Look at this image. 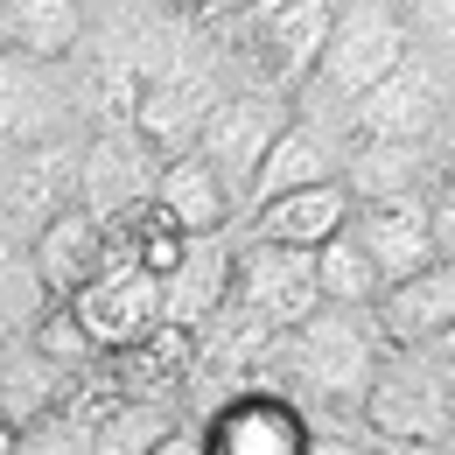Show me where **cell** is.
I'll use <instances>...</instances> for the list:
<instances>
[{"label":"cell","instance_id":"1","mask_svg":"<svg viewBox=\"0 0 455 455\" xmlns=\"http://www.w3.org/2000/svg\"><path fill=\"white\" fill-rule=\"evenodd\" d=\"M225 43L238 84H267V92H308L330 28H337V0H252L238 14H204Z\"/></svg>","mask_w":455,"mask_h":455},{"label":"cell","instance_id":"2","mask_svg":"<svg viewBox=\"0 0 455 455\" xmlns=\"http://www.w3.org/2000/svg\"><path fill=\"white\" fill-rule=\"evenodd\" d=\"M413 57V21H406V0H337V28H330V50L315 84L301 92L308 113H343L357 92H371L393 63Z\"/></svg>","mask_w":455,"mask_h":455},{"label":"cell","instance_id":"3","mask_svg":"<svg viewBox=\"0 0 455 455\" xmlns=\"http://www.w3.org/2000/svg\"><path fill=\"white\" fill-rule=\"evenodd\" d=\"M379 449H449L455 435V379L435 364L427 343H393L386 371L364 399Z\"/></svg>","mask_w":455,"mask_h":455},{"label":"cell","instance_id":"4","mask_svg":"<svg viewBox=\"0 0 455 455\" xmlns=\"http://www.w3.org/2000/svg\"><path fill=\"white\" fill-rule=\"evenodd\" d=\"M84 133H57V140H21L0 148V238H43L50 218H63L84 196Z\"/></svg>","mask_w":455,"mask_h":455},{"label":"cell","instance_id":"5","mask_svg":"<svg viewBox=\"0 0 455 455\" xmlns=\"http://www.w3.org/2000/svg\"><path fill=\"white\" fill-rule=\"evenodd\" d=\"M455 113V70L435 63L427 50H413L406 63H393L371 92H357L343 113H330L350 140H442V126Z\"/></svg>","mask_w":455,"mask_h":455},{"label":"cell","instance_id":"6","mask_svg":"<svg viewBox=\"0 0 455 455\" xmlns=\"http://www.w3.org/2000/svg\"><path fill=\"white\" fill-rule=\"evenodd\" d=\"M231 84H238V70H231L218 28H211V43H204V50H189V57L169 63L162 77H148V99H140V113H133V119L162 140V155H182V148H196V140H204V126H211L218 106H225Z\"/></svg>","mask_w":455,"mask_h":455},{"label":"cell","instance_id":"7","mask_svg":"<svg viewBox=\"0 0 455 455\" xmlns=\"http://www.w3.org/2000/svg\"><path fill=\"white\" fill-rule=\"evenodd\" d=\"M162 169H169V155L140 119H106V126L84 133V196L77 204H92L106 225H119L126 211L155 204Z\"/></svg>","mask_w":455,"mask_h":455},{"label":"cell","instance_id":"8","mask_svg":"<svg viewBox=\"0 0 455 455\" xmlns=\"http://www.w3.org/2000/svg\"><path fill=\"white\" fill-rule=\"evenodd\" d=\"M70 308L84 315V330L92 343L113 357V350H133V343H148L162 323H169V294H162V274L155 267H140V259H126L113 252L92 281L70 294Z\"/></svg>","mask_w":455,"mask_h":455},{"label":"cell","instance_id":"9","mask_svg":"<svg viewBox=\"0 0 455 455\" xmlns=\"http://www.w3.org/2000/svg\"><path fill=\"white\" fill-rule=\"evenodd\" d=\"M294 113H301V99H294V92H267V84H231L225 106L211 113V126H204L196 148L231 175L238 204L252 196V175H259V162L274 155V140L294 126Z\"/></svg>","mask_w":455,"mask_h":455},{"label":"cell","instance_id":"10","mask_svg":"<svg viewBox=\"0 0 455 455\" xmlns=\"http://www.w3.org/2000/svg\"><path fill=\"white\" fill-rule=\"evenodd\" d=\"M92 126L77 99V63H43V57H7L0 50V148L21 140H57Z\"/></svg>","mask_w":455,"mask_h":455},{"label":"cell","instance_id":"11","mask_svg":"<svg viewBox=\"0 0 455 455\" xmlns=\"http://www.w3.org/2000/svg\"><path fill=\"white\" fill-rule=\"evenodd\" d=\"M238 294L252 308H267L274 323H308L330 294H323V267L315 245H287V238H252L238 231Z\"/></svg>","mask_w":455,"mask_h":455},{"label":"cell","instance_id":"12","mask_svg":"<svg viewBox=\"0 0 455 455\" xmlns=\"http://www.w3.org/2000/svg\"><path fill=\"white\" fill-rule=\"evenodd\" d=\"M350 231L379 252L386 281L420 274L427 259H442V231H435V182H413V189H386V196H357V218Z\"/></svg>","mask_w":455,"mask_h":455},{"label":"cell","instance_id":"13","mask_svg":"<svg viewBox=\"0 0 455 455\" xmlns=\"http://www.w3.org/2000/svg\"><path fill=\"white\" fill-rule=\"evenodd\" d=\"M162 294H169V323H182V330L218 323L231 301H238V225L196 231L182 245V259L162 274Z\"/></svg>","mask_w":455,"mask_h":455},{"label":"cell","instance_id":"14","mask_svg":"<svg viewBox=\"0 0 455 455\" xmlns=\"http://www.w3.org/2000/svg\"><path fill=\"white\" fill-rule=\"evenodd\" d=\"M211 449L218 455H301L308 449V406L274 386H252V393L225 399L211 420Z\"/></svg>","mask_w":455,"mask_h":455},{"label":"cell","instance_id":"15","mask_svg":"<svg viewBox=\"0 0 455 455\" xmlns=\"http://www.w3.org/2000/svg\"><path fill=\"white\" fill-rule=\"evenodd\" d=\"M343 162H350V133H343L330 113H308V106H301L294 126L274 140V155L259 162L245 211H252V204H274V196H287V189H308V182H337Z\"/></svg>","mask_w":455,"mask_h":455},{"label":"cell","instance_id":"16","mask_svg":"<svg viewBox=\"0 0 455 455\" xmlns=\"http://www.w3.org/2000/svg\"><path fill=\"white\" fill-rule=\"evenodd\" d=\"M84 364L50 357L36 337H0V413H7V449H21L28 427H43L57 413Z\"/></svg>","mask_w":455,"mask_h":455},{"label":"cell","instance_id":"17","mask_svg":"<svg viewBox=\"0 0 455 455\" xmlns=\"http://www.w3.org/2000/svg\"><path fill=\"white\" fill-rule=\"evenodd\" d=\"M155 204H162V211H169V218L189 231V238H196V231H231L238 218H245V204H238L231 175L218 169L204 148H182V155H169Z\"/></svg>","mask_w":455,"mask_h":455},{"label":"cell","instance_id":"18","mask_svg":"<svg viewBox=\"0 0 455 455\" xmlns=\"http://www.w3.org/2000/svg\"><path fill=\"white\" fill-rule=\"evenodd\" d=\"M357 218V189L350 182H308V189H287L274 204H252L238 231H252V238H287V245H323V238H337L343 225Z\"/></svg>","mask_w":455,"mask_h":455},{"label":"cell","instance_id":"19","mask_svg":"<svg viewBox=\"0 0 455 455\" xmlns=\"http://www.w3.org/2000/svg\"><path fill=\"white\" fill-rule=\"evenodd\" d=\"M92 36V0H0V50L7 57L70 63Z\"/></svg>","mask_w":455,"mask_h":455},{"label":"cell","instance_id":"20","mask_svg":"<svg viewBox=\"0 0 455 455\" xmlns=\"http://www.w3.org/2000/svg\"><path fill=\"white\" fill-rule=\"evenodd\" d=\"M379 323L393 343H435L442 330H455V252L427 259L420 274H406L379 294Z\"/></svg>","mask_w":455,"mask_h":455},{"label":"cell","instance_id":"21","mask_svg":"<svg viewBox=\"0 0 455 455\" xmlns=\"http://www.w3.org/2000/svg\"><path fill=\"white\" fill-rule=\"evenodd\" d=\"M36 259L50 267V281H57V294L70 301L77 287L92 281L106 259H113V225L92 211V204H70L63 218H50V231L36 238Z\"/></svg>","mask_w":455,"mask_h":455},{"label":"cell","instance_id":"22","mask_svg":"<svg viewBox=\"0 0 455 455\" xmlns=\"http://www.w3.org/2000/svg\"><path fill=\"white\" fill-rule=\"evenodd\" d=\"M442 169V140H350V162L343 182L357 196H386V189H413V182H435Z\"/></svg>","mask_w":455,"mask_h":455},{"label":"cell","instance_id":"23","mask_svg":"<svg viewBox=\"0 0 455 455\" xmlns=\"http://www.w3.org/2000/svg\"><path fill=\"white\" fill-rule=\"evenodd\" d=\"M63 294L28 238H0V337H36Z\"/></svg>","mask_w":455,"mask_h":455},{"label":"cell","instance_id":"24","mask_svg":"<svg viewBox=\"0 0 455 455\" xmlns=\"http://www.w3.org/2000/svg\"><path fill=\"white\" fill-rule=\"evenodd\" d=\"M315 267H323V294L330 301H357V308H379V294H386V267H379V252L357 238V231L343 225L337 238H323L315 245Z\"/></svg>","mask_w":455,"mask_h":455},{"label":"cell","instance_id":"25","mask_svg":"<svg viewBox=\"0 0 455 455\" xmlns=\"http://www.w3.org/2000/svg\"><path fill=\"white\" fill-rule=\"evenodd\" d=\"M182 399H148V393H126L106 413V427H99V455H148L162 449L175 427H182Z\"/></svg>","mask_w":455,"mask_h":455},{"label":"cell","instance_id":"26","mask_svg":"<svg viewBox=\"0 0 455 455\" xmlns=\"http://www.w3.org/2000/svg\"><path fill=\"white\" fill-rule=\"evenodd\" d=\"M406 21H413V50L455 70V0H406Z\"/></svg>","mask_w":455,"mask_h":455},{"label":"cell","instance_id":"27","mask_svg":"<svg viewBox=\"0 0 455 455\" xmlns=\"http://www.w3.org/2000/svg\"><path fill=\"white\" fill-rule=\"evenodd\" d=\"M435 231H442V252H455V155L442 148V169H435Z\"/></svg>","mask_w":455,"mask_h":455},{"label":"cell","instance_id":"28","mask_svg":"<svg viewBox=\"0 0 455 455\" xmlns=\"http://www.w3.org/2000/svg\"><path fill=\"white\" fill-rule=\"evenodd\" d=\"M427 350H435V364H442V371H449V379H455V330H442V337L427 343Z\"/></svg>","mask_w":455,"mask_h":455},{"label":"cell","instance_id":"29","mask_svg":"<svg viewBox=\"0 0 455 455\" xmlns=\"http://www.w3.org/2000/svg\"><path fill=\"white\" fill-rule=\"evenodd\" d=\"M196 14H238V7H252V0H189Z\"/></svg>","mask_w":455,"mask_h":455},{"label":"cell","instance_id":"30","mask_svg":"<svg viewBox=\"0 0 455 455\" xmlns=\"http://www.w3.org/2000/svg\"><path fill=\"white\" fill-rule=\"evenodd\" d=\"M442 148H449V155H455V113H449V126H442Z\"/></svg>","mask_w":455,"mask_h":455}]
</instances>
